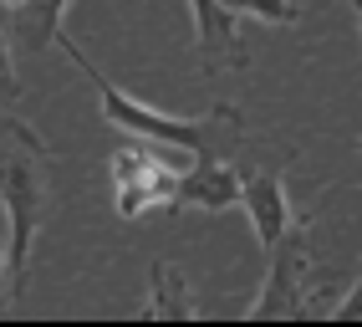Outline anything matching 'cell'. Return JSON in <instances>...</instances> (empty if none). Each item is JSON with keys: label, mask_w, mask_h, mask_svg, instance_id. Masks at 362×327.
<instances>
[{"label": "cell", "mask_w": 362, "mask_h": 327, "mask_svg": "<svg viewBox=\"0 0 362 327\" xmlns=\"http://www.w3.org/2000/svg\"><path fill=\"white\" fill-rule=\"evenodd\" d=\"M0 302H6V215H0Z\"/></svg>", "instance_id": "obj_12"}, {"label": "cell", "mask_w": 362, "mask_h": 327, "mask_svg": "<svg viewBox=\"0 0 362 327\" xmlns=\"http://www.w3.org/2000/svg\"><path fill=\"white\" fill-rule=\"evenodd\" d=\"M46 169H52L46 138L21 118H0V215H6V302L11 307L26 297L31 251L46 225V210H52Z\"/></svg>", "instance_id": "obj_1"}, {"label": "cell", "mask_w": 362, "mask_h": 327, "mask_svg": "<svg viewBox=\"0 0 362 327\" xmlns=\"http://www.w3.org/2000/svg\"><path fill=\"white\" fill-rule=\"evenodd\" d=\"M235 200H240V164L225 154H194L179 169L174 205L168 210H209V215H220Z\"/></svg>", "instance_id": "obj_5"}, {"label": "cell", "mask_w": 362, "mask_h": 327, "mask_svg": "<svg viewBox=\"0 0 362 327\" xmlns=\"http://www.w3.org/2000/svg\"><path fill=\"white\" fill-rule=\"evenodd\" d=\"M16 92H21V82H16V57H11V36H6V26H0V108L16 103Z\"/></svg>", "instance_id": "obj_11"}, {"label": "cell", "mask_w": 362, "mask_h": 327, "mask_svg": "<svg viewBox=\"0 0 362 327\" xmlns=\"http://www.w3.org/2000/svg\"><path fill=\"white\" fill-rule=\"evenodd\" d=\"M194 159L184 149L153 144V138H128L123 149L107 159V179H112V210L117 220H143L148 210L174 205V184L179 169Z\"/></svg>", "instance_id": "obj_3"}, {"label": "cell", "mask_w": 362, "mask_h": 327, "mask_svg": "<svg viewBox=\"0 0 362 327\" xmlns=\"http://www.w3.org/2000/svg\"><path fill=\"white\" fill-rule=\"evenodd\" d=\"M220 6H230L235 16H255V21H271V26H291V21L301 16L291 0H220Z\"/></svg>", "instance_id": "obj_10"}, {"label": "cell", "mask_w": 362, "mask_h": 327, "mask_svg": "<svg viewBox=\"0 0 362 327\" xmlns=\"http://www.w3.org/2000/svg\"><path fill=\"white\" fill-rule=\"evenodd\" d=\"M271 266H265V287L250 307V322H311L327 317V302L317 297L311 282V256H306V230L286 225V236L265 251Z\"/></svg>", "instance_id": "obj_4"}, {"label": "cell", "mask_w": 362, "mask_h": 327, "mask_svg": "<svg viewBox=\"0 0 362 327\" xmlns=\"http://www.w3.org/2000/svg\"><path fill=\"white\" fill-rule=\"evenodd\" d=\"M189 16H194V41H199V62L204 72H220V67H250V46L240 36V16L220 0H189Z\"/></svg>", "instance_id": "obj_7"}, {"label": "cell", "mask_w": 362, "mask_h": 327, "mask_svg": "<svg viewBox=\"0 0 362 327\" xmlns=\"http://www.w3.org/2000/svg\"><path fill=\"white\" fill-rule=\"evenodd\" d=\"M235 205L250 215L260 251H271V246L286 236V225H296L291 195H286V174H281V169H240V200H235Z\"/></svg>", "instance_id": "obj_6"}, {"label": "cell", "mask_w": 362, "mask_h": 327, "mask_svg": "<svg viewBox=\"0 0 362 327\" xmlns=\"http://www.w3.org/2000/svg\"><path fill=\"white\" fill-rule=\"evenodd\" d=\"M71 0H11L0 11V26H6L26 52H46L62 31V16H66Z\"/></svg>", "instance_id": "obj_9"}, {"label": "cell", "mask_w": 362, "mask_h": 327, "mask_svg": "<svg viewBox=\"0 0 362 327\" xmlns=\"http://www.w3.org/2000/svg\"><path fill=\"white\" fill-rule=\"evenodd\" d=\"M57 41H62V52L82 67V77L92 82V92H98V103H103V118L112 128H123L128 138H153V144L184 149V154H225V159H235V149L245 144V123H240V113L230 103L209 108V113H163L153 103L133 98V92H123L103 67H92L77 41H66L62 31H57Z\"/></svg>", "instance_id": "obj_2"}, {"label": "cell", "mask_w": 362, "mask_h": 327, "mask_svg": "<svg viewBox=\"0 0 362 327\" xmlns=\"http://www.w3.org/2000/svg\"><path fill=\"white\" fill-rule=\"evenodd\" d=\"M138 322H199V302H194V292H189L179 266L153 261L148 297H143V307H138Z\"/></svg>", "instance_id": "obj_8"}, {"label": "cell", "mask_w": 362, "mask_h": 327, "mask_svg": "<svg viewBox=\"0 0 362 327\" xmlns=\"http://www.w3.org/2000/svg\"><path fill=\"white\" fill-rule=\"evenodd\" d=\"M357 21H362V11H357Z\"/></svg>", "instance_id": "obj_13"}]
</instances>
